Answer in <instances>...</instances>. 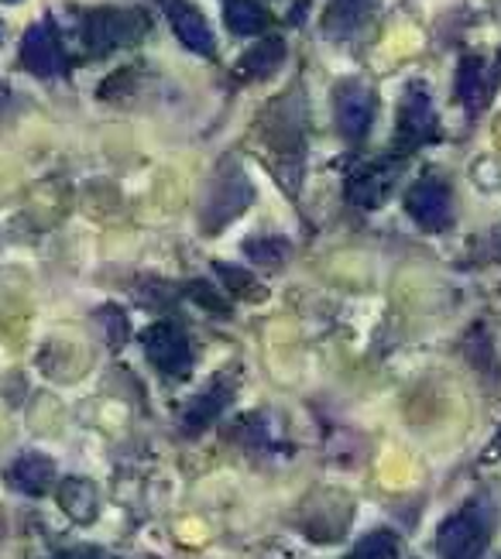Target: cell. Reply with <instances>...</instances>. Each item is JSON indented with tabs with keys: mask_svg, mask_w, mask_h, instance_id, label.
I'll list each match as a JSON object with an SVG mask.
<instances>
[{
	"mask_svg": "<svg viewBox=\"0 0 501 559\" xmlns=\"http://www.w3.org/2000/svg\"><path fill=\"white\" fill-rule=\"evenodd\" d=\"M374 107V90L361 80H344L333 90V114H337V128L347 141H361L371 131Z\"/></svg>",
	"mask_w": 501,
	"mask_h": 559,
	"instance_id": "8992f818",
	"label": "cell"
},
{
	"mask_svg": "<svg viewBox=\"0 0 501 559\" xmlns=\"http://www.w3.org/2000/svg\"><path fill=\"white\" fill-rule=\"evenodd\" d=\"M59 559H114V556L100 549H73V552H62Z\"/></svg>",
	"mask_w": 501,
	"mask_h": 559,
	"instance_id": "7402d4cb",
	"label": "cell"
},
{
	"mask_svg": "<svg viewBox=\"0 0 501 559\" xmlns=\"http://www.w3.org/2000/svg\"><path fill=\"white\" fill-rule=\"evenodd\" d=\"M217 275L230 278L227 288H234V292H244V296H251V292H254V285H251L254 278L248 272H241V269H234V264H217Z\"/></svg>",
	"mask_w": 501,
	"mask_h": 559,
	"instance_id": "44dd1931",
	"label": "cell"
},
{
	"mask_svg": "<svg viewBox=\"0 0 501 559\" xmlns=\"http://www.w3.org/2000/svg\"><path fill=\"white\" fill-rule=\"evenodd\" d=\"M59 504L73 522L90 525L100 512V495H97V488H93V480L69 477V480H62V488H59Z\"/></svg>",
	"mask_w": 501,
	"mask_h": 559,
	"instance_id": "7c38bea8",
	"label": "cell"
},
{
	"mask_svg": "<svg viewBox=\"0 0 501 559\" xmlns=\"http://www.w3.org/2000/svg\"><path fill=\"white\" fill-rule=\"evenodd\" d=\"M21 66H25L32 76L41 80H56L65 72V52H62V41L52 21H38L25 32L21 38V52H17Z\"/></svg>",
	"mask_w": 501,
	"mask_h": 559,
	"instance_id": "5b68a950",
	"label": "cell"
},
{
	"mask_svg": "<svg viewBox=\"0 0 501 559\" xmlns=\"http://www.w3.org/2000/svg\"><path fill=\"white\" fill-rule=\"evenodd\" d=\"M162 8H165V17H169V24H172L176 38L189 48V52H196V56H213V52H217V41H213V32H210L206 17L193 4H189V0H162Z\"/></svg>",
	"mask_w": 501,
	"mask_h": 559,
	"instance_id": "9c48e42d",
	"label": "cell"
},
{
	"mask_svg": "<svg viewBox=\"0 0 501 559\" xmlns=\"http://www.w3.org/2000/svg\"><path fill=\"white\" fill-rule=\"evenodd\" d=\"M141 347H145V357L155 364L162 374L172 378H186L189 368H193V347H189V336L182 326L176 323H155L141 336Z\"/></svg>",
	"mask_w": 501,
	"mask_h": 559,
	"instance_id": "277c9868",
	"label": "cell"
},
{
	"mask_svg": "<svg viewBox=\"0 0 501 559\" xmlns=\"http://www.w3.org/2000/svg\"><path fill=\"white\" fill-rule=\"evenodd\" d=\"M148 32L145 11H124V8H97L83 17V41L90 56H110L117 48L134 45Z\"/></svg>",
	"mask_w": 501,
	"mask_h": 559,
	"instance_id": "7a4b0ae2",
	"label": "cell"
},
{
	"mask_svg": "<svg viewBox=\"0 0 501 559\" xmlns=\"http://www.w3.org/2000/svg\"><path fill=\"white\" fill-rule=\"evenodd\" d=\"M282 59H285V41L282 38H269V41L248 48V52L241 56V62H237V76L265 80V76H272V72L282 66Z\"/></svg>",
	"mask_w": 501,
	"mask_h": 559,
	"instance_id": "9a60e30c",
	"label": "cell"
},
{
	"mask_svg": "<svg viewBox=\"0 0 501 559\" xmlns=\"http://www.w3.org/2000/svg\"><path fill=\"white\" fill-rule=\"evenodd\" d=\"M224 21H227V28H230L234 35L248 38V35L265 32L269 14H265V8L258 4V0H227Z\"/></svg>",
	"mask_w": 501,
	"mask_h": 559,
	"instance_id": "2e32d148",
	"label": "cell"
},
{
	"mask_svg": "<svg viewBox=\"0 0 501 559\" xmlns=\"http://www.w3.org/2000/svg\"><path fill=\"white\" fill-rule=\"evenodd\" d=\"M0 4H21V0H0Z\"/></svg>",
	"mask_w": 501,
	"mask_h": 559,
	"instance_id": "cb8c5ba5",
	"label": "cell"
},
{
	"mask_svg": "<svg viewBox=\"0 0 501 559\" xmlns=\"http://www.w3.org/2000/svg\"><path fill=\"white\" fill-rule=\"evenodd\" d=\"M56 480V464L49 456L41 453H21L14 464L8 467V484L21 495H32V498H41L45 491L52 488Z\"/></svg>",
	"mask_w": 501,
	"mask_h": 559,
	"instance_id": "8fae6325",
	"label": "cell"
},
{
	"mask_svg": "<svg viewBox=\"0 0 501 559\" xmlns=\"http://www.w3.org/2000/svg\"><path fill=\"white\" fill-rule=\"evenodd\" d=\"M494 453H501V429H498V436H494V443H491V456Z\"/></svg>",
	"mask_w": 501,
	"mask_h": 559,
	"instance_id": "603a6c76",
	"label": "cell"
},
{
	"mask_svg": "<svg viewBox=\"0 0 501 559\" xmlns=\"http://www.w3.org/2000/svg\"><path fill=\"white\" fill-rule=\"evenodd\" d=\"M395 176H398L395 165H371V168H365L361 176L350 179V189H347L350 203L354 206H378L381 200L389 197V189L395 186Z\"/></svg>",
	"mask_w": 501,
	"mask_h": 559,
	"instance_id": "4fadbf2b",
	"label": "cell"
},
{
	"mask_svg": "<svg viewBox=\"0 0 501 559\" xmlns=\"http://www.w3.org/2000/svg\"><path fill=\"white\" fill-rule=\"evenodd\" d=\"M395 556H398V539L389 528L371 532V536H365L350 552V559H395Z\"/></svg>",
	"mask_w": 501,
	"mask_h": 559,
	"instance_id": "ac0fdd59",
	"label": "cell"
},
{
	"mask_svg": "<svg viewBox=\"0 0 501 559\" xmlns=\"http://www.w3.org/2000/svg\"><path fill=\"white\" fill-rule=\"evenodd\" d=\"M244 251L258 261V264H269V269H275V264L285 261V254H289V240L282 237H254L244 245Z\"/></svg>",
	"mask_w": 501,
	"mask_h": 559,
	"instance_id": "d6986e66",
	"label": "cell"
},
{
	"mask_svg": "<svg viewBox=\"0 0 501 559\" xmlns=\"http://www.w3.org/2000/svg\"><path fill=\"white\" fill-rule=\"evenodd\" d=\"M488 543H491V519L481 501H470L461 512H453L437 532L440 559H481Z\"/></svg>",
	"mask_w": 501,
	"mask_h": 559,
	"instance_id": "3957f363",
	"label": "cell"
},
{
	"mask_svg": "<svg viewBox=\"0 0 501 559\" xmlns=\"http://www.w3.org/2000/svg\"><path fill=\"white\" fill-rule=\"evenodd\" d=\"M378 8V0H330V8L323 14V35L333 41L354 38L365 28Z\"/></svg>",
	"mask_w": 501,
	"mask_h": 559,
	"instance_id": "30bf717a",
	"label": "cell"
},
{
	"mask_svg": "<svg viewBox=\"0 0 501 559\" xmlns=\"http://www.w3.org/2000/svg\"><path fill=\"white\" fill-rule=\"evenodd\" d=\"M457 96L470 114H477L491 96V76L481 59H464L461 62V76H457Z\"/></svg>",
	"mask_w": 501,
	"mask_h": 559,
	"instance_id": "5bb4252c",
	"label": "cell"
},
{
	"mask_svg": "<svg viewBox=\"0 0 501 559\" xmlns=\"http://www.w3.org/2000/svg\"><path fill=\"white\" fill-rule=\"evenodd\" d=\"M227 402H230V392L224 384L206 388V392L186 408V432H200L203 426H210V419H217Z\"/></svg>",
	"mask_w": 501,
	"mask_h": 559,
	"instance_id": "e0dca14e",
	"label": "cell"
},
{
	"mask_svg": "<svg viewBox=\"0 0 501 559\" xmlns=\"http://www.w3.org/2000/svg\"><path fill=\"white\" fill-rule=\"evenodd\" d=\"M437 134V114L429 104V93L422 86H413L405 93L402 110H398V144L402 148H419Z\"/></svg>",
	"mask_w": 501,
	"mask_h": 559,
	"instance_id": "ba28073f",
	"label": "cell"
},
{
	"mask_svg": "<svg viewBox=\"0 0 501 559\" xmlns=\"http://www.w3.org/2000/svg\"><path fill=\"white\" fill-rule=\"evenodd\" d=\"M254 200V189L244 176V168L237 162H224L217 168V176L210 182V192H206V203H203V213H200V224L206 234H217L224 230L230 221H237Z\"/></svg>",
	"mask_w": 501,
	"mask_h": 559,
	"instance_id": "6da1fadb",
	"label": "cell"
},
{
	"mask_svg": "<svg viewBox=\"0 0 501 559\" xmlns=\"http://www.w3.org/2000/svg\"><path fill=\"white\" fill-rule=\"evenodd\" d=\"M405 210L422 230H446L453 216L450 189L440 179H422L405 192Z\"/></svg>",
	"mask_w": 501,
	"mask_h": 559,
	"instance_id": "52a82bcc",
	"label": "cell"
},
{
	"mask_svg": "<svg viewBox=\"0 0 501 559\" xmlns=\"http://www.w3.org/2000/svg\"><path fill=\"white\" fill-rule=\"evenodd\" d=\"M104 323L110 326V344H114V347H121V344H124V336H128V320H124V312L117 309V306H107V309H104Z\"/></svg>",
	"mask_w": 501,
	"mask_h": 559,
	"instance_id": "ffe728a7",
	"label": "cell"
}]
</instances>
